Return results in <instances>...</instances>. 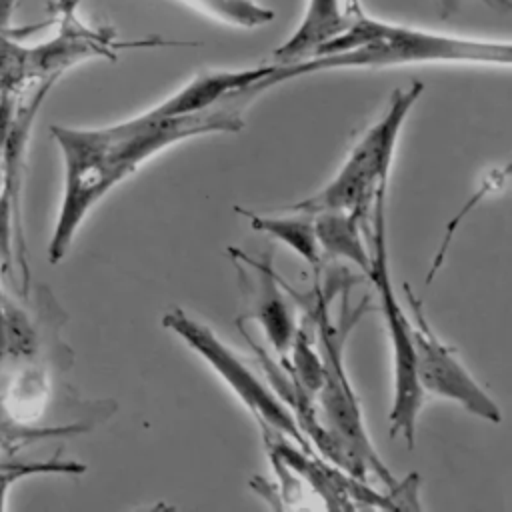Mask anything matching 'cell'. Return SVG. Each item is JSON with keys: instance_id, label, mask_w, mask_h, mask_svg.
<instances>
[{"instance_id": "3", "label": "cell", "mask_w": 512, "mask_h": 512, "mask_svg": "<svg viewBox=\"0 0 512 512\" xmlns=\"http://www.w3.org/2000/svg\"><path fill=\"white\" fill-rule=\"evenodd\" d=\"M334 290L324 292L316 280V292L312 298V306L308 308V316L312 326L316 328V348L322 362V382L318 392L314 394L318 414L326 430L334 436V440L346 450V454L356 464L364 482L368 476H376L392 494L406 490L408 482H398L388 466L380 460L374 450L368 430L364 426L362 408L354 394V388L348 380L344 368V342L348 332L360 320L366 310V300L352 308L348 304V284L344 286V294L340 300V314L334 322L330 314V300Z\"/></svg>"}, {"instance_id": "7", "label": "cell", "mask_w": 512, "mask_h": 512, "mask_svg": "<svg viewBox=\"0 0 512 512\" xmlns=\"http://www.w3.org/2000/svg\"><path fill=\"white\" fill-rule=\"evenodd\" d=\"M404 294L410 308L408 316L416 352V376L422 390L452 400L478 418L500 422L502 414L498 404L470 376L454 350L436 336L428 324L420 298L412 292L408 282H404Z\"/></svg>"}, {"instance_id": "19", "label": "cell", "mask_w": 512, "mask_h": 512, "mask_svg": "<svg viewBox=\"0 0 512 512\" xmlns=\"http://www.w3.org/2000/svg\"><path fill=\"white\" fill-rule=\"evenodd\" d=\"M480 2H484L488 8L498 12H510L512 8L510 0H480ZM460 6H462V0H438V14L442 20H448L454 14H458Z\"/></svg>"}, {"instance_id": "13", "label": "cell", "mask_w": 512, "mask_h": 512, "mask_svg": "<svg viewBox=\"0 0 512 512\" xmlns=\"http://www.w3.org/2000/svg\"><path fill=\"white\" fill-rule=\"evenodd\" d=\"M234 210L250 220V226L254 230L266 232L274 238H278L280 242H284L286 246H290L316 274L322 266V252L316 240V232H314V222L310 218V214L304 216H262L250 210H244L240 206H234Z\"/></svg>"}, {"instance_id": "6", "label": "cell", "mask_w": 512, "mask_h": 512, "mask_svg": "<svg viewBox=\"0 0 512 512\" xmlns=\"http://www.w3.org/2000/svg\"><path fill=\"white\" fill-rule=\"evenodd\" d=\"M160 322L188 348H192L206 364L212 366V370L254 414L258 426H270L290 438L294 444H298L304 452L316 454L298 430L288 406L278 398L272 386H266L256 376V372L248 368L226 342L218 338V334L210 326L188 316L182 308H170Z\"/></svg>"}, {"instance_id": "12", "label": "cell", "mask_w": 512, "mask_h": 512, "mask_svg": "<svg viewBox=\"0 0 512 512\" xmlns=\"http://www.w3.org/2000/svg\"><path fill=\"white\" fill-rule=\"evenodd\" d=\"M322 258H344L368 274L372 252L364 238H370L372 226H364L346 212H318L312 218Z\"/></svg>"}, {"instance_id": "14", "label": "cell", "mask_w": 512, "mask_h": 512, "mask_svg": "<svg viewBox=\"0 0 512 512\" xmlns=\"http://www.w3.org/2000/svg\"><path fill=\"white\" fill-rule=\"evenodd\" d=\"M212 18L236 28H260L274 22L276 12L256 0H188Z\"/></svg>"}, {"instance_id": "11", "label": "cell", "mask_w": 512, "mask_h": 512, "mask_svg": "<svg viewBox=\"0 0 512 512\" xmlns=\"http://www.w3.org/2000/svg\"><path fill=\"white\" fill-rule=\"evenodd\" d=\"M352 18L346 12L344 0H308L302 22L274 52L272 62L292 64L316 56V52L340 36L350 24Z\"/></svg>"}, {"instance_id": "2", "label": "cell", "mask_w": 512, "mask_h": 512, "mask_svg": "<svg viewBox=\"0 0 512 512\" xmlns=\"http://www.w3.org/2000/svg\"><path fill=\"white\" fill-rule=\"evenodd\" d=\"M416 62H474L508 66L512 62V44L436 34L382 22L362 14L354 16L352 24L340 36L324 44L316 56L292 64H276L274 72L254 84V88L262 94L276 84L314 72L382 68Z\"/></svg>"}, {"instance_id": "15", "label": "cell", "mask_w": 512, "mask_h": 512, "mask_svg": "<svg viewBox=\"0 0 512 512\" xmlns=\"http://www.w3.org/2000/svg\"><path fill=\"white\" fill-rule=\"evenodd\" d=\"M38 334L28 314L6 300V320L2 330L0 360L2 358H30L36 354Z\"/></svg>"}, {"instance_id": "8", "label": "cell", "mask_w": 512, "mask_h": 512, "mask_svg": "<svg viewBox=\"0 0 512 512\" xmlns=\"http://www.w3.org/2000/svg\"><path fill=\"white\" fill-rule=\"evenodd\" d=\"M58 78H46L40 82L38 90L16 108L12 128L0 150V174H2V192L8 200L12 212V230H14V268L20 276V288L28 296L30 288V262H28V244L24 234V216H22V188H24V170H26V152L32 134L34 118Z\"/></svg>"}, {"instance_id": "16", "label": "cell", "mask_w": 512, "mask_h": 512, "mask_svg": "<svg viewBox=\"0 0 512 512\" xmlns=\"http://www.w3.org/2000/svg\"><path fill=\"white\" fill-rule=\"evenodd\" d=\"M86 468L80 462L50 458L44 462H0V510L6 508V494L16 480L34 474H82Z\"/></svg>"}, {"instance_id": "9", "label": "cell", "mask_w": 512, "mask_h": 512, "mask_svg": "<svg viewBox=\"0 0 512 512\" xmlns=\"http://www.w3.org/2000/svg\"><path fill=\"white\" fill-rule=\"evenodd\" d=\"M230 258L234 260L242 284L250 290V316L258 320L270 348L284 362L296 332V322L286 298L280 292V278L274 272L270 254L264 258H252L240 248H228Z\"/></svg>"}, {"instance_id": "4", "label": "cell", "mask_w": 512, "mask_h": 512, "mask_svg": "<svg viewBox=\"0 0 512 512\" xmlns=\"http://www.w3.org/2000/svg\"><path fill=\"white\" fill-rule=\"evenodd\" d=\"M422 90L424 84L420 80H412L406 88H396L384 114L352 146L336 176L314 196L292 204L288 210L310 216L346 212L370 228L376 198L388 190L398 136Z\"/></svg>"}, {"instance_id": "18", "label": "cell", "mask_w": 512, "mask_h": 512, "mask_svg": "<svg viewBox=\"0 0 512 512\" xmlns=\"http://www.w3.org/2000/svg\"><path fill=\"white\" fill-rule=\"evenodd\" d=\"M14 114H16V104H14L12 90L10 88L0 90V150H2L4 140L12 128Z\"/></svg>"}, {"instance_id": "5", "label": "cell", "mask_w": 512, "mask_h": 512, "mask_svg": "<svg viewBox=\"0 0 512 512\" xmlns=\"http://www.w3.org/2000/svg\"><path fill=\"white\" fill-rule=\"evenodd\" d=\"M370 268L366 278L374 284L384 324L390 336L392 348V406H390V436H402L408 450L416 444V420L424 404V390L416 376V352L412 342L410 316L398 302L388 260V236H386V190L378 194L372 212L370 230Z\"/></svg>"}, {"instance_id": "17", "label": "cell", "mask_w": 512, "mask_h": 512, "mask_svg": "<svg viewBox=\"0 0 512 512\" xmlns=\"http://www.w3.org/2000/svg\"><path fill=\"white\" fill-rule=\"evenodd\" d=\"M0 268L4 274L16 278L12 212H10L8 200L4 198V192H2V174H0Z\"/></svg>"}, {"instance_id": "10", "label": "cell", "mask_w": 512, "mask_h": 512, "mask_svg": "<svg viewBox=\"0 0 512 512\" xmlns=\"http://www.w3.org/2000/svg\"><path fill=\"white\" fill-rule=\"evenodd\" d=\"M276 64H258L248 68H230V70H204L186 82L180 90L164 98L160 104L150 110L156 114H190L206 110L226 96L240 92L248 86L258 84L274 72Z\"/></svg>"}, {"instance_id": "20", "label": "cell", "mask_w": 512, "mask_h": 512, "mask_svg": "<svg viewBox=\"0 0 512 512\" xmlns=\"http://www.w3.org/2000/svg\"><path fill=\"white\" fill-rule=\"evenodd\" d=\"M344 4H346V12L350 16H362L364 14L360 0H344Z\"/></svg>"}, {"instance_id": "1", "label": "cell", "mask_w": 512, "mask_h": 512, "mask_svg": "<svg viewBox=\"0 0 512 512\" xmlns=\"http://www.w3.org/2000/svg\"><path fill=\"white\" fill-rule=\"evenodd\" d=\"M256 96L258 92L248 86L200 112L166 116L148 108L104 128L52 126L64 162V188L48 242V260L58 264L66 256L88 212L146 160L192 136L242 130V114Z\"/></svg>"}, {"instance_id": "21", "label": "cell", "mask_w": 512, "mask_h": 512, "mask_svg": "<svg viewBox=\"0 0 512 512\" xmlns=\"http://www.w3.org/2000/svg\"><path fill=\"white\" fill-rule=\"evenodd\" d=\"M6 296L2 292V286H0V344H2V330H4V320H6Z\"/></svg>"}]
</instances>
